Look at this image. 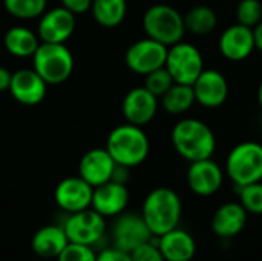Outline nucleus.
<instances>
[{"mask_svg": "<svg viewBox=\"0 0 262 261\" xmlns=\"http://www.w3.org/2000/svg\"><path fill=\"white\" fill-rule=\"evenodd\" d=\"M172 145L187 162L212 158L216 149V137L212 128L198 118H183L172 129Z\"/></svg>", "mask_w": 262, "mask_h": 261, "instance_id": "1", "label": "nucleus"}, {"mask_svg": "<svg viewBox=\"0 0 262 261\" xmlns=\"http://www.w3.org/2000/svg\"><path fill=\"white\" fill-rule=\"evenodd\" d=\"M183 214L180 195L170 188H157L150 191L143 203L141 215L154 237H160L178 228Z\"/></svg>", "mask_w": 262, "mask_h": 261, "instance_id": "2", "label": "nucleus"}, {"mask_svg": "<svg viewBox=\"0 0 262 261\" xmlns=\"http://www.w3.org/2000/svg\"><path fill=\"white\" fill-rule=\"evenodd\" d=\"M104 148L117 165L135 168L146 162L150 143L141 126L124 123L109 132Z\"/></svg>", "mask_w": 262, "mask_h": 261, "instance_id": "3", "label": "nucleus"}, {"mask_svg": "<svg viewBox=\"0 0 262 261\" xmlns=\"http://www.w3.org/2000/svg\"><path fill=\"white\" fill-rule=\"evenodd\" d=\"M143 28L149 38H154L167 48L181 42L186 34L184 17L170 5L158 3L146 9Z\"/></svg>", "mask_w": 262, "mask_h": 261, "instance_id": "4", "label": "nucleus"}, {"mask_svg": "<svg viewBox=\"0 0 262 261\" xmlns=\"http://www.w3.org/2000/svg\"><path fill=\"white\" fill-rule=\"evenodd\" d=\"M32 68L48 85H60L74 72V55L66 43L41 42L32 55Z\"/></svg>", "mask_w": 262, "mask_h": 261, "instance_id": "5", "label": "nucleus"}, {"mask_svg": "<svg viewBox=\"0 0 262 261\" xmlns=\"http://www.w3.org/2000/svg\"><path fill=\"white\" fill-rule=\"evenodd\" d=\"M226 171L236 188L262 182V145L243 142L232 148L226 160Z\"/></svg>", "mask_w": 262, "mask_h": 261, "instance_id": "6", "label": "nucleus"}, {"mask_svg": "<svg viewBox=\"0 0 262 261\" xmlns=\"http://www.w3.org/2000/svg\"><path fill=\"white\" fill-rule=\"evenodd\" d=\"M164 66L175 83L193 85L198 75L204 71V58L195 45L181 40L167 48Z\"/></svg>", "mask_w": 262, "mask_h": 261, "instance_id": "7", "label": "nucleus"}, {"mask_svg": "<svg viewBox=\"0 0 262 261\" xmlns=\"http://www.w3.org/2000/svg\"><path fill=\"white\" fill-rule=\"evenodd\" d=\"M69 242L95 246L106 234V218L92 208L69 214L61 225Z\"/></svg>", "mask_w": 262, "mask_h": 261, "instance_id": "8", "label": "nucleus"}, {"mask_svg": "<svg viewBox=\"0 0 262 261\" xmlns=\"http://www.w3.org/2000/svg\"><path fill=\"white\" fill-rule=\"evenodd\" d=\"M111 235L114 242L112 246L129 254L141 245L149 243L154 237L143 215L134 212H123L117 215Z\"/></svg>", "mask_w": 262, "mask_h": 261, "instance_id": "9", "label": "nucleus"}, {"mask_svg": "<svg viewBox=\"0 0 262 261\" xmlns=\"http://www.w3.org/2000/svg\"><path fill=\"white\" fill-rule=\"evenodd\" d=\"M167 46L154 40V38H141L132 43L126 51V65L127 68L138 74L147 75L149 72L163 68L166 65Z\"/></svg>", "mask_w": 262, "mask_h": 261, "instance_id": "10", "label": "nucleus"}, {"mask_svg": "<svg viewBox=\"0 0 262 261\" xmlns=\"http://www.w3.org/2000/svg\"><path fill=\"white\" fill-rule=\"evenodd\" d=\"M75 14L63 6L46 9L38 17L37 35L45 43H66L75 31Z\"/></svg>", "mask_w": 262, "mask_h": 261, "instance_id": "11", "label": "nucleus"}, {"mask_svg": "<svg viewBox=\"0 0 262 261\" xmlns=\"http://www.w3.org/2000/svg\"><path fill=\"white\" fill-rule=\"evenodd\" d=\"M158 106H160L158 97H155L144 86H137L132 88L124 95L121 103V111L126 118V123L143 128L155 118L158 112Z\"/></svg>", "mask_w": 262, "mask_h": 261, "instance_id": "12", "label": "nucleus"}, {"mask_svg": "<svg viewBox=\"0 0 262 261\" xmlns=\"http://www.w3.org/2000/svg\"><path fill=\"white\" fill-rule=\"evenodd\" d=\"M92 192L94 188L80 175L66 177L57 185L54 191V200L61 211L74 214L91 208Z\"/></svg>", "mask_w": 262, "mask_h": 261, "instance_id": "13", "label": "nucleus"}, {"mask_svg": "<svg viewBox=\"0 0 262 261\" xmlns=\"http://www.w3.org/2000/svg\"><path fill=\"white\" fill-rule=\"evenodd\" d=\"M15 102L25 106H35L43 102L48 92V83L34 68H23L12 72L9 89Z\"/></svg>", "mask_w": 262, "mask_h": 261, "instance_id": "14", "label": "nucleus"}, {"mask_svg": "<svg viewBox=\"0 0 262 261\" xmlns=\"http://www.w3.org/2000/svg\"><path fill=\"white\" fill-rule=\"evenodd\" d=\"M195 100L204 108H218L229 97V82L216 69H204L192 85Z\"/></svg>", "mask_w": 262, "mask_h": 261, "instance_id": "15", "label": "nucleus"}, {"mask_svg": "<svg viewBox=\"0 0 262 261\" xmlns=\"http://www.w3.org/2000/svg\"><path fill=\"white\" fill-rule=\"evenodd\" d=\"M224 182L223 169L212 158L192 162L187 169V185L200 197H210L220 191Z\"/></svg>", "mask_w": 262, "mask_h": 261, "instance_id": "16", "label": "nucleus"}, {"mask_svg": "<svg viewBox=\"0 0 262 261\" xmlns=\"http://www.w3.org/2000/svg\"><path fill=\"white\" fill-rule=\"evenodd\" d=\"M218 46L224 58L230 62L246 60L255 51L253 29L241 23L230 25L223 31Z\"/></svg>", "mask_w": 262, "mask_h": 261, "instance_id": "17", "label": "nucleus"}, {"mask_svg": "<svg viewBox=\"0 0 262 261\" xmlns=\"http://www.w3.org/2000/svg\"><path fill=\"white\" fill-rule=\"evenodd\" d=\"M129 203V191L127 186L117 182H106L92 192V203L91 208L97 211L104 218L117 217L123 214Z\"/></svg>", "mask_w": 262, "mask_h": 261, "instance_id": "18", "label": "nucleus"}, {"mask_svg": "<svg viewBox=\"0 0 262 261\" xmlns=\"http://www.w3.org/2000/svg\"><path fill=\"white\" fill-rule=\"evenodd\" d=\"M115 162L106 148L89 149L78 163V175L88 182L92 188H97L106 182H111Z\"/></svg>", "mask_w": 262, "mask_h": 261, "instance_id": "19", "label": "nucleus"}, {"mask_svg": "<svg viewBox=\"0 0 262 261\" xmlns=\"http://www.w3.org/2000/svg\"><path fill=\"white\" fill-rule=\"evenodd\" d=\"M247 223V211L241 203L230 202L220 206L212 217V231L221 238L238 235Z\"/></svg>", "mask_w": 262, "mask_h": 261, "instance_id": "20", "label": "nucleus"}, {"mask_svg": "<svg viewBox=\"0 0 262 261\" xmlns=\"http://www.w3.org/2000/svg\"><path fill=\"white\" fill-rule=\"evenodd\" d=\"M157 245L166 261H190L196 252L193 237L180 228L160 235Z\"/></svg>", "mask_w": 262, "mask_h": 261, "instance_id": "21", "label": "nucleus"}, {"mask_svg": "<svg viewBox=\"0 0 262 261\" xmlns=\"http://www.w3.org/2000/svg\"><path fill=\"white\" fill-rule=\"evenodd\" d=\"M68 245L69 238L60 225L43 226L31 238L32 252L41 258H57Z\"/></svg>", "mask_w": 262, "mask_h": 261, "instance_id": "22", "label": "nucleus"}, {"mask_svg": "<svg viewBox=\"0 0 262 261\" xmlns=\"http://www.w3.org/2000/svg\"><path fill=\"white\" fill-rule=\"evenodd\" d=\"M40 43L41 42L38 35L26 26H12L11 29L6 31L3 38V45L6 51L18 58L32 57L37 48L40 46Z\"/></svg>", "mask_w": 262, "mask_h": 261, "instance_id": "23", "label": "nucleus"}, {"mask_svg": "<svg viewBox=\"0 0 262 261\" xmlns=\"http://www.w3.org/2000/svg\"><path fill=\"white\" fill-rule=\"evenodd\" d=\"M160 103L161 108L170 115H181L187 112L196 103L192 85L173 83L169 91L160 97Z\"/></svg>", "mask_w": 262, "mask_h": 261, "instance_id": "24", "label": "nucleus"}, {"mask_svg": "<svg viewBox=\"0 0 262 261\" xmlns=\"http://www.w3.org/2000/svg\"><path fill=\"white\" fill-rule=\"evenodd\" d=\"M91 12L94 20L103 28L118 26L127 12L126 0H92Z\"/></svg>", "mask_w": 262, "mask_h": 261, "instance_id": "25", "label": "nucleus"}, {"mask_svg": "<svg viewBox=\"0 0 262 261\" xmlns=\"http://www.w3.org/2000/svg\"><path fill=\"white\" fill-rule=\"evenodd\" d=\"M183 17H184L186 31L195 35H207L213 32L218 25L216 12L206 5H198L190 8Z\"/></svg>", "mask_w": 262, "mask_h": 261, "instance_id": "26", "label": "nucleus"}, {"mask_svg": "<svg viewBox=\"0 0 262 261\" xmlns=\"http://www.w3.org/2000/svg\"><path fill=\"white\" fill-rule=\"evenodd\" d=\"M48 0H3V6L15 18L32 20L38 18L46 11Z\"/></svg>", "mask_w": 262, "mask_h": 261, "instance_id": "27", "label": "nucleus"}, {"mask_svg": "<svg viewBox=\"0 0 262 261\" xmlns=\"http://www.w3.org/2000/svg\"><path fill=\"white\" fill-rule=\"evenodd\" d=\"M238 194L239 203L247 211V214L262 215V182L239 186Z\"/></svg>", "mask_w": 262, "mask_h": 261, "instance_id": "28", "label": "nucleus"}, {"mask_svg": "<svg viewBox=\"0 0 262 261\" xmlns=\"http://www.w3.org/2000/svg\"><path fill=\"white\" fill-rule=\"evenodd\" d=\"M173 83L175 82H173L170 72L166 69V66L158 68V69L149 72L147 75H144V88L147 91H150L158 98L163 97Z\"/></svg>", "mask_w": 262, "mask_h": 261, "instance_id": "29", "label": "nucleus"}, {"mask_svg": "<svg viewBox=\"0 0 262 261\" xmlns=\"http://www.w3.org/2000/svg\"><path fill=\"white\" fill-rule=\"evenodd\" d=\"M238 23L255 28L262 20V3L259 0H241L236 6Z\"/></svg>", "mask_w": 262, "mask_h": 261, "instance_id": "30", "label": "nucleus"}, {"mask_svg": "<svg viewBox=\"0 0 262 261\" xmlns=\"http://www.w3.org/2000/svg\"><path fill=\"white\" fill-rule=\"evenodd\" d=\"M57 261H97V252L92 246L71 243L61 251V254L55 258Z\"/></svg>", "mask_w": 262, "mask_h": 261, "instance_id": "31", "label": "nucleus"}, {"mask_svg": "<svg viewBox=\"0 0 262 261\" xmlns=\"http://www.w3.org/2000/svg\"><path fill=\"white\" fill-rule=\"evenodd\" d=\"M132 261H166L158 245H154L152 242L141 245L140 248L134 249L130 252Z\"/></svg>", "mask_w": 262, "mask_h": 261, "instance_id": "32", "label": "nucleus"}, {"mask_svg": "<svg viewBox=\"0 0 262 261\" xmlns=\"http://www.w3.org/2000/svg\"><path fill=\"white\" fill-rule=\"evenodd\" d=\"M97 261H132L129 252H124L118 248H106L97 254Z\"/></svg>", "mask_w": 262, "mask_h": 261, "instance_id": "33", "label": "nucleus"}, {"mask_svg": "<svg viewBox=\"0 0 262 261\" xmlns=\"http://www.w3.org/2000/svg\"><path fill=\"white\" fill-rule=\"evenodd\" d=\"M60 2L63 8H66L75 15L91 11V5H92V0H60Z\"/></svg>", "mask_w": 262, "mask_h": 261, "instance_id": "34", "label": "nucleus"}, {"mask_svg": "<svg viewBox=\"0 0 262 261\" xmlns=\"http://www.w3.org/2000/svg\"><path fill=\"white\" fill-rule=\"evenodd\" d=\"M129 169L127 166H123V165H115V169H114V174H112V182H117V183H123L126 185L127 180H129Z\"/></svg>", "mask_w": 262, "mask_h": 261, "instance_id": "35", "label": "nucleus"}, {"mask_svg": "<svg viewBox=\"0 0 262 261\" xmlns=\"http://www.w3.org/2000/svg\"><path fill=\"white\" fill-rule=\"evenodd\" d=\"M11 77H12V72L8 71V69L3 68V66H0V92H5V91L9 89Z\"/></svg>", "mask_w": 262, "mask_h": 261, "instance_id": "36", "label": "nucleus"}, {"mask_svg": "<svg viewBox=\"0 0 262 261\" xmlns=\"http://www.w3.org/2000/svg\"><path fill=\"white\" fill-rule=\"evenodd\" d=\"M253 35H255V49L262 52V20L253 28Z\"/></svg>", "mask_w": 262, "mask_h": 261, "instance_id": "37", "label": "nucleus"}, {"mask_svg": "<svg viewBox=\"0 0 262 261\" xmlns=\"http://www.w3.org/2000/svg\"><path fill=\"white\" fill-rule=\"evenodd\" d=\"M258 102H259V106L262 109V82L259 83V88H258Z\"/></svg>", "mask_w": 262, "mask_h": 261, "instance_id": "38", "label": "nucleus"}]
</instances>
